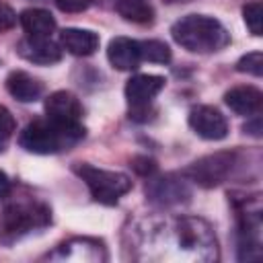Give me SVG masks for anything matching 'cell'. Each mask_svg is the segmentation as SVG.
Here are the masks:
<instances>
[{
  "instance_id": "obj_1",
  "label": "cell",
  "mask_w": 263,
  "mask_h": 263,
  "mask_svg": "<svg viewBox=\"0 0 263 263\" xmlns=\"http://www.w3.org/2000/svg\"><path fill=\"white\" fill-rule=\"evenodd\" d=\"M173 39L193 53H212L220 51L230 43L226 27L214 16L205 14H187L179 18L171 29Z\"/></svg>"
},
{
  "instance_id": "obj_2",
  "label": "cell",
  "mask_w": 263,
  "mask_h": 263,
  "mask_svg": "<svg viewBox=\"0 0 263 263\" xmlns=\"http://www.w3.org/2000/svg\"><path fill=\"white\" fill-rule=\"evenodd\" d=\"M84 138V127H66L51 119H35L29 123L18 138V144L33 154H55L72 148Z\"/></svg>"
},
{
  "instance_id": "obj_3",
  "label": "cell",
  "mask_w": 263,
  "mask_h": 263,
  "mask_svg": "<svg viewBox=\"0 0 263 263\" xmlns=\"http://www.w3.org/2000/svg\"><path fill=\"white\" fill-rule=\"evenodd\" d=\"M74 173L84 181V185L88 187L90 195L99 203H105V205L117 203V199L132 189V181L123 173L97 168V166L86 164V162H76L74 164Z\"/></svg>"
},
{
  "instance_id": "obj_4",
  "label": "cell",
  "mask_w": 263,
  "mask_h": 263,
  "mask_svg": "<svg viewBox=\"0 0 263 263\" xmlns=\"http://www.w3.org/2000/svg\"><path fill=\"white\" fill-rule=\"evenodd\" d=\"M49 222V210L37 201H16L6 205L0 218V238L12 242L35 228H43Z\"/></svg>"
},
{
  "instance_id": "obj_5",
  "label": "cell",
  "mask_w": 263,
  "mask_h": 263,
  "mask_svg": "<svg viewBox=\"0 0 263 263\" xmlns=\"http://www.w3.org/2000/svg\"><path fill=\"white\" fill-rule=\"evenodd\" d=\"M234 152H216V154H208L199 160H195L185 175L195 181L201 187H216L222 181L228 179V175L232 173L234 166Z\"/></svg>"
},
{
  "instance_id": "obj_6",
  "label": "cell",
  "mask_w": 263,
  "mask_h": 263,
  "mask_svg": "<svg viewBox=\"0 0 263 263\" xmlns=\"http://www.w3.org/2000/svg\"><path fill=\"white\" fill-rule=\"evenodd\" d=\"M45 117L60 125L76 127L82 125V105L72 92L55 90L45 99Z\"/></svg>"
},
{
  "instance_id": "obj_7",
  "label": "cell",
  "mask_w": 263,
  "mask_h": 263,
  "mask_svg": "<svg viewBox=\"0 0 263 263\" xmlns=\"http://www.w3.org/2000/svg\"><path fill=\"white\" fill-rule=\"evenodd\" d=\"M189 125L191 129L203 138V140H224L228 134V121L226 117L210 105H197L189 111Z\"/></svg>"
},
{
  "instance_id": "obj_8",
  "label": "cell",
  "mask_w": 263,
  "mask_h": 263,
  "mask_svg": "<svg viewBox=\"0 0 263 263\" xmlns=\"http://www.w3.org/2000/svg\"><path fill=\"white\" fill-rule=\"evenodd\" d=\"M164 78L156 74H136L125 84V99L134 111H144L150 101L164 88Z\"/></svg>"
},
{
  "instance_id": "obj_9",
  "label": "cell",
  "mask_w": 263,
  "mask_h": 263,
  "mask_svg": "<svg viewBox=\"0 0 263 263\" xmlns=\"http://www.w3.org/2000/svg\"><path fill=\"white\" fill-rule=\"evenodd\" d=\"M16 51L21 58H25L31 64L39 66H51L62 60V47L51 41L49 37H25L18 41Z\"/></svg>"
},
{
  "instance_id": "obj_10",
  "label": "cell",
  "mask_w": 263,
  "mask_h": 263,
  "mask_svg": "<svg viewBox=\"0 0 263 263\" xmlns=\"http://www.w3.org/2000/svg\"><path fill=\"white\" fill-rule=\"evenodd\" d=\"M146 193L154 203H160V205H177L181 201H187V197L191 195L187 189V183L173 175L150 181V185L146 187Z\"/></svg>"
},
{
  "instance_id": "obj_11",
  "label": "cell",
  "mask_w": 263,
  "mask_h": 263,
  "mask_svg": "<svg viewBox=\"0 0 263 263\" xmlns=\"http://www.w3.org/2000/svg\"><path fill=\"white\" fill-rule=\"evenodd\" d=\"M107 58L115 70H121V72L136 70L138 64L142 62L140 41L129 39V37H115V39H111V43L107 47Z\"/></svg>"
},
{
  "instance_id": "obj_12",
  "label": "cell",
  "mask_w": 263,
  "mask_h": 263,
  "mask_svg": "<svg viewBox=\"0 0 263 263\" xmlns=\"http://www.w3.org/2000/svg\"><path fill=\"white\" fill-rule=\"evenodd\" d=\"M60 47L72 55H90L99 49V35L90 29L68 27L60 33Z\"/></svg>"
},
{
  "instance_id": "obj_13",
  "label": "cell",
  "mask_w": 263,
  "mask_h": 263,
  "mask_svg": "<svg viewBox=\"0 0 263 263\" xmlns=\"http://www.w3.org/2000/svg\"><path fill=\"white\" fill-rule=\"evenodd\" d=\"M224 103L238 115H255L261 111L263 95L259 88L247 84V86H234L224 95Z\"/></svg>"
},
{
  "instance_id": "obj_14",
  "label": "cell",
  "mask_w": 263,
  "mask_h": 263,
  "mask_svg": "<svg viewBox=\"0 0 263 263\" xmlns=\"http://www.w3.org/2000/svg\"><path fill=\"white\" fill-rule=\"evenodd\" d=\"M6 90L21 103H33L41 97L43 84L23 70H14L6 78Z\"/></svg>"
},
{
  "instance_id": "obj_15",
  "label": "cell",
  "mask_w": 263,
  "mask_h": 263,
  "mask_svg": "<svg viewBox=\"0 0 263 263\" xmlns=\"http://www.w3.org/2000/svg\"><path fill=\"white\" fill-rule=\"evenodd\" d=\"M29 37H49L55 31V18L45 8H27L18 16Z\"/></svg>"
},
{
  "instance_id": "obj_16",
  "label": "cell",
  "mask_w": 263,
  "mask_h": 263,
  "mask_svg": "<svg viewBox=\"0 0 263 263\" xmlns=\"http://www.w3.org/2000/svg\"><path fill=\"white\" fill-rule=\"evenodd\" d=\"M113 8L132 23L150 25L154 21V8L148 0H111Z\"/></svg>"
},
{
  "instance_id": "obj_17",
  "label": "cell",
  "mask_w": 263,
  "mask_h": 263,
  "mask_svg": "<svg viewBox=\"0 0 263 263\" xmlns=\"http://www.w3.org/2000/svg\"><path fill=\"white\" fill-rule=\"evenodd\" d=\"M140 55L146 62L166 64V62H171V47L164 41H158V39L140 41Z\"/></svg>"
},
{
  "instance_id": "obj_18",
  "label": "cell",
  "mask_w": 263,
  "mask_h": 263,
  "mask_svg": "<svg viewBox=\"0 0 263 263\" xmlns=\"http://www.w3.org/2000/svg\"><path fill=\"white\" fill-rule=\"evenodd\" d=\"M242 16H245V23H247L249 31L253 35H261V31H263V8H261V2L259 0L249 2L242 8Z\"/></svg>"
},
{
  "instance_id": "obj_19",
  "label": "cell",
  "mask_w": 263,
  "mask_h": 263,
  "mask_svg": "<svg viewBox=\"0 0 263 263\" xmlns=\"http://www.w3.org/2000/svg\"><path fill=\"white\" fill-rule=\"evenodd\" d=\"M236 70L253 74V76H261L263 74V53L261 51H251V53L242 55L236 64Z\"/></svg>"
},
{
  "instance_id": "obj_20",
  "label": "cell",
  "mask_w": 263,
  "mask_h": 263,
  "mask_svg": "<svg viewBox=\"0 0 263 263\" xmlns=\"http://www.w3.org/2000/svg\"><path fill=\"white\" fill-rule=\"evenodd\" d=\"M14 129H16V123H14L12 113L4 105H0V142H6Z\"/></svg>"
},
{
  "instance_id": "obj_21",
  "label": "cell",
  "mask_w": 263,
  "mask_h": 263,
  "mask_svg": "<svg viewBox=\"0 0 263 263\" xmlns=\"http://www.w3.org/2000/svg\"><path fill=\"white\" fill-rule=\"evenodd\" d=\"M14 25H16V12L6 2L0 0V33L10 31Z\"/></svg>"
},
{
  "instance_id": "obj_22",
  "label": "cell",
  "mask_w": 263,
  "mask_h": 263,
  "mask_svg": "<svg viewBox=\"0 0 263 263\" xmlns=\"http://www.w3.org/2000/svg\"><path fill=\"white\" fill-rule=\"evenodd\" d=\"M132 168H134L138 175L146 177V175H152V173L156 171V162H154L152 158H148V156H136V158L132 160Z\"/></svg>"
},
{
  "instance_id": "obj_23",
  "label": "cell",
  "mask_w": 263,
  "mask_h": 263,
  "mask_svg": "<svg viewBox=\"0 0 263 263\" xmlns=\"http://www.w3.org/2000/svg\"><path fill=\"white\" fill-rule=\"evenodd\" d=\"M92 0H55L58 8L62 12H82L90 6Z\"/></svg>"
},
{
  "instance_id": "obj_24",
  "label": "cell",
  "mask_w": 263,
  "mask_h": 263,
  "mask_svg": "<svg viewBox=\"0 0 263 263\" xmlns=\"http://www.w3.org/2000/svg\"><path fill=\"white\" fill-rule=\"evenodd\" d=\"M245 132H249V134H253L255 138H259V136H261V119L255 117L253 123H247V125H245Z\"/></svg>"
},
{
  "instance_id": "obj_25",
  "label": "cell",
  "mask_w": 263,
  "mask_h": 263,
  "mask_svg": "<svg viewBox=\"0 0 263 263\" xmlns=\"http://www.w3.org/2000/svg\"><path fill=\"white\" fill-rule=\"evenodd\" d=\"M8 191H10V181H8V177L0 171V199H2V197H6V195H8Z\"/></svg>"
},
{
  "instance_id": "obj_26",
  "label": "cell",
  "mask_w": 263,
  "mask_h": 263,
  "mask_svg": "<svg viewBox=\"0 0 263 263\" xmlns=\"http://www.w3.org/2000/svg\"><path fill=\"white\" fill-rule=\"evenodd\" d=\"M2 150H4V142H0V152H2Z\"/></svg>"
}]
</instances>
